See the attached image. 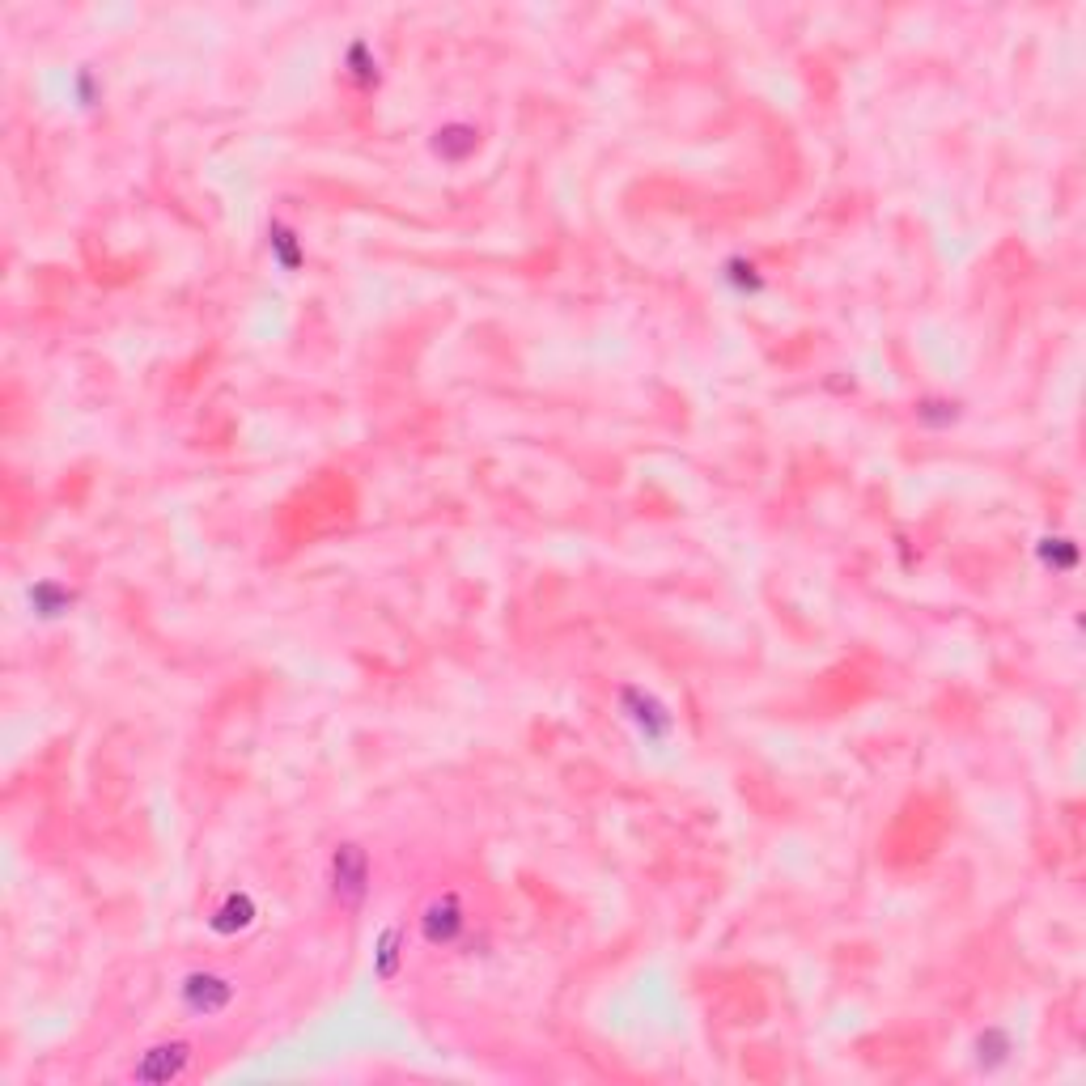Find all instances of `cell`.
Segmentation results:
<instances>
[{
	"label": "cell",
	"instance_id": "1",
	"mask_svg": "<svg viewBox=\"0 0 1086 1086\" xmlns=\"http://www.w3.org/2000/svg\"><path fill=\"white\" fill-rule=\"evenodd\" d=\"M187 1061H191V1044H183V1040L153 1044V1048H145V1053H140V1061L132 1065V1078H136V1082H174V1078H183Z\"/></svg>",
	"mask_w": 1086,
	"mask_h": 1086
},
{
	"label": "cell",
	"instance_id": "2",
	"mask_svg": "<svg viewBox=\"0 0 1086 1086\" xmlns=\"http://www.w3.org/2000/svg\"><path fill=\"white\" fill-rule=\"evenodd\" d=\"M234 1002V985L217 972H191L183 980V1006L191 1014H217Z\"/></svg>",
	"mask_w": 1086,
	"mask_h": 1086
},
{
	"label": "cell",
	"instance_id": "3",
	"mask_svg": "<svg viewBox=\"0 0 1086 1086\" xmlns=\"http://www.w3.org/2000/svg\"><path fill=\"white\" fill-rule=\"evenodd\" d=\"M331 879H336V896L357 904L365 896V883H370V862H365V849L357 845H340L336 857H331Z\"/></svg>",
	"mask_w": 1086,
	"mask_h": 1086
},
{
	"label": "cell",
	"instance_id": "4",
	"mask_svg": "<svg viewBox=\"0 0 1086 1086\" xmlns=\"http://www.w3.org/2000/svg\"><path fill=\"white\" fill-rule=\"evenodd\" d=\"M463 925H467L463 904L454 900V896L433 900V904L425 908V917H420V930H425V938L433 942V947H446V942H454V938L463 934Z\"/></svg>",
	"mask_w": 1086,
	"mask_h": 1086
},
{
	"label": "cell",
	"instance_id": "5",
	"mask_svg": "<svg viewBox=\"0 0 1086 1086\" xmlns=\"http://www.w3.org/2000/svg\"><path fill=\"white\" fill-rule=\"evenodd\" d=\"M476 145H480V132L467 124H450V128L433 132V153L442 157V162H463L467 153H476Z\"/></svg>",
	"mask_w": 1086,
	"mask_h": 1086
},
{
	"label": "cell",
	"instance_id": "6",
	"mask_svg": "<svg viewBox=\"0 0 1086 1086\" xmlns=\"http://www.w3.org/2000/svg\"><path fill=\"white\" fill-rule=\"evenodd\" d=\"M251 913H255V908H251V900H247V896H230V900H225L221 913L213 917V930H217V934L247 930V925H251Z\"/></svg>",
	"mask_w": 1086,
	"mask_h": 1086
},
{
	"label": "cell",
	"instance_id": "7",
	"mask_svg": "<svg viewBox=\"0 0 1086 1086\" xmlns=\"http://www.w3.org/2000/svg\"><path fill=\"white\" fill-rule=\"evenodd\" d=\"M1010 1057V1036L1006 1031H985V1036L976 1040V1065L980 1070H997Z\"/></svg>",
	"mask_w": 1086,
	"mask_h": 1086
},
{
	"label": "cell",
	"instance_id": "8",
	"mask_svg": "<svg viewBox=\"0 0 1086 1086\" xmlns=\"http://www.w3.org/2000/svg\"><path fill=\"white\" fill-rule=\"evenodd\" d=\"M30 603H34V611H39V616H64L68 603H73V594L60 590L56 582H43V586L30 590Z\"/></svg>",
	"mask_w": 1086,
	"mask_h": 1086
},
{
	"label": "cell",
	"instance_id": "9",
	"mask_svg": "<svg viewBox=\"0 0 1086 1086\" xmlns=\"http://www.w3.org/2000/svg\"><path fill=\"white\" fill-rule=\"evenodd\" d=\"M272 247H276V255H280V264H285V268H297L302 251H297V242H293V234L285 230V225H272Z\"/></svg>",
	"mask_w": 1086,
	"mask_h": 1086
},
{
	"label": "cell",
	"instance_id": "10",
	"mask_svg": "<svg viewBox=\"0 0 1086 1086\" xmlns=\"http://www.w3.org/2000/svg\"><path fill=\"white\" fill-rule=\"evenodd\" d=\"M399 930H387L382 934V947H378V972L382 976H395V959H399Z\"/></svg>",
	"mask_w": 1086,
	"mask_h": 1086
}]
</instances>
